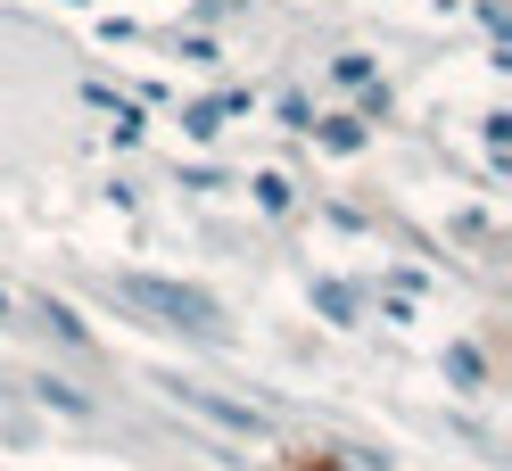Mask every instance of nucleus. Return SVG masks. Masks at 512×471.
I'll return each mask as SVG.
<instances>
[{
    "label": "nucleus",
    "mask_w": 512,
    "mask_h": 471,
    "mask_svg": "<svg viewBox=\"0 0 512 471\" xmlns=\"http://www.w3.org/2000/svg\"><path fill=\"white\" fill-rule=\"evenodd\" d=\"M108 290H116L124 306L157 314L166 331H190V339H223V306H215L207 290H190V281H157V273H116Z\"/></svg>",
    "instance_id": "f257e3e1"
},
{
    "label": "nucleus",
    "mask_w": 512,
    "mask_h": 471,
    "mask_svg": "<svg viewBox=\"0 0 512 471\" xmlns=\"http://www.w3.org/2000/svg\"><path fill=\"white\" fill-rule=\"evenodd\" d=\"M166 397L190 405V414H207V422H223V430H240V438H265V414H256V405H232V397H215L199 381H166Z\"/></svg>",
    "instance_id": "f03ea898"
},
{
    "label": "nucleus",
    "mask_w": 512,
    "mask_h": 471,
    "mask_svg": "<svg viewBox=\"0 0 512 471\" xmlns=\"http://www.w3.org/2000/svg\"><path fill=\"white\" fill-rule=\"evenodd\" d=\"M446 381H455V389H479V348H471V339L446 348Z\"/></svg>",
    "instance_id": "7ed1b4c3"
},
{
    "label": "nucleus",
    "mask_w": 512,
    "mask_h": 471,
    "mask_svg": "<svg viewBox=\"0 0 512 471\" xmlns=\"http://www.w3.org/2000/svg\"><path fill=\"white\" fill-rule=\"evenodd\" d=\"M34 314H42V323H50L58 339H67V348H83V323H75V314L58 306V298H34Z\"/></svg>",
    "instance_id": "20e7f679"
},
{
    "label": "nucleus",
    "mask_w": 512,
    "mask_h": 471,
    "mask_svg": "<svg viewBox=\"0 0 512 471\" xmlns=\"http://www.w3.org/2000/svg\"><path fill=\"white\" fill-rule=\"evenodd\" d=\"M34 397H42V405H58V414H91V397H83V389H67V381H34Z\"/></svg>",
    "instance_id": "39448f33"
},
{
    "label": "nucleus",
    "mask_w": 512,
    "mask_h": 471,
    "mask_svg": "<svg viewBox=\"0 0 512 471\" xmlns=\"http://www.w3.org/2000/svg\"><path fill=\"white\" fill-rule=\"evenodd\" d=\"M323 141H331V149H356V141H364V124H347V116H331V124H323Z\"/></svg>",
    "instance_id": "423d86ee"
},
{
    "label": "nucleus",
    "mask_w": 512,
    "mask_h": 471,
    "mask_svg": "<svg viewBox=\"0 0 512 471\" xmlns=\"http://www.w3.org/2000/svg\"><path fill=\"white\" fill-rule=\"evenodd\" d=\"M9 314H17V298H9V290H0V323H9Z\"/></svg>",
    "instance_id": "0eeeda50"
}]
</instances>
